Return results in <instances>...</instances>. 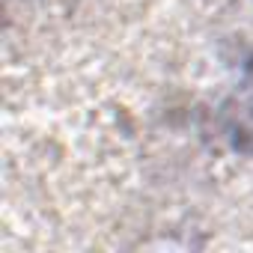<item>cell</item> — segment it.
<instances>
[{
  "label": "cell",
  "instance_id": "obj_1",
  "mask_svg": "<svg viewBox=\"0 0 253 253\" xmlns=\"http://www.w3.org/2000/svg\"><path fill=\"white\" fill-rule=\"evenodd\" d=\"M223 113H226V128L235 146L253 149V66L244 72V81L235 86Z\"/></svg>",
  "mask_w": 253,
  "mask_h": 253
}]
</instances>
